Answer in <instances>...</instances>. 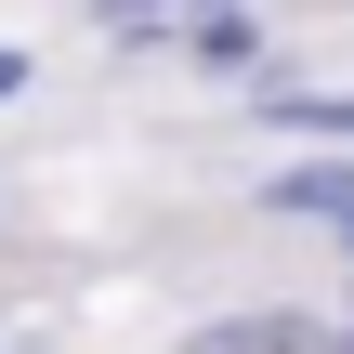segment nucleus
<instances>
[{
	"mask_svg": "<svg viewBox=\"0 0 354 354\" xmlns=\"http://www.w3.org/2000/svg\"><path fill=\"white\" fill-rule=\"evenodd\" d=\"M276 118H315V131H354V105H328V92H263Z\"/></svg>",
	"mask_w": 354,
	"mask_h": 354,
	"instance_id": "nucleus-1",
	"label": "nucleus"
},
{
	"mask_svg": "<svg viewBox=\"0 0 354 354\" xmlns=\"http://www.w3.org/2000/svg\"><path fill=\"white\" fill-rule=\"evenodd\" d=\"M0 92H26V53H0Z\"/></svg>",
	"mask_w": 354,
	"mask_h": 354,
	"instance_id": "nucleus-2",
	"label": "nucleus"
},
{
	"mask_svg": "<svg viewBox=\"0 0 354 354\" xmlns=\"http://www.w3.org/2000/svg\"><path fill=\"white\" fill-rule=\"evenodd\" d=\"M105 13H158V0H105Z\"/></svg>",
	"mask_w": 354,
	"mask_h": 354,
	"instance_id": "nucleus-3",
	"label": "nucleus"
},
{
	"mask_svg": "<svg viewBox=\"0 0 354 354\" xmlns=\"http://www.w3.org/2000/svg\"><path fill=\"white\" fill-rule=\"evenodd\" d=\"M342 223H354V210H342Z\"/></svg>",
	"mask_w": 354,
	"mask_h": 354,
	"instance_id": "nucleus-4",
	"label": "nucleus"
}]
</instances>
